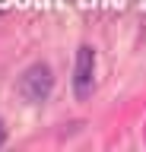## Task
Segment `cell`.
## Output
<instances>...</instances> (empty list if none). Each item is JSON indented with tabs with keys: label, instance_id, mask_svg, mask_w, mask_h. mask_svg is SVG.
<instances>
[{
	"label": "cell",
	"instance_id": "6da1fadb",
	"mask_svg": "<svg viewBox=\"0 0 146 152\" xmlns=\"http://www.w3.org/2000/svg\"><path fill=\"white\" fill-rule=\"evenodd\" d=\"M54 89V76H51L48 64H32L19 79V92L26 102H45Z\"/></svg>",
	"mask_w": 146,
	"mask_h": 152
},
{
	"label": "cell",
	"instance_id": "7a4b0ae2",
	"mask_svg": "<svg viewBox=\"0 0 146 152\" xmlns=\"http://www.w3.org/2000/svg\"><path fill=\"white\" fill-rule=\"evenodd\" d=\"M92 76H95V51L83 45L76 51V66H73V92H76V98L92 95V86H95Z\"/></svg>",
	"mask_w": 146,
	"mask_h": 152
},
{
	"label": "cell",
	"instance_id": "3957f363",
	"mask_svg": "<svg viewBox=\"0 0 146 152\" xmlns=\"http://www.w3.org/2000/svg\"><path fill=\"white\" fill-rule=\"evenodd\" d=\"M3 140H7V133H3V124H0V146H3Z\"/></svg>",
	"mask_w": 146,
	"mask_h": 152
}]
</instances>
